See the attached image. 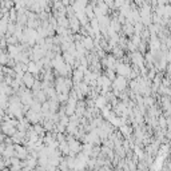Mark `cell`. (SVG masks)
I'll list each match as a JSON object with an SVG mask.
<instances>
[{
  "instance_id": "1",
  "label": "cell",
  "mask_w": 171,
  "mask_h": 171,
  "mask_svg": "<svg viewBox=\"0 0 171 171\" xmlns=\"http://www.w3.org/2000/svg\"><path fill=\"white\" fill-rule=\"evenodd\" d=\"M126 79L125 76H118V78L115 79V82H114V87H115V90H118V91H122V90L126 88Z\"/></svg>"
},
{
  "instance_id": "2",
  "label": "cell",
  "mask_w": 171,
  "mask_h": 171,
  "mask_svg": "<svg viewBox=\"0 0 171 171\" xmlns=\"http://www.w3.org/2000/svg\"><path fill=\"white\" fill-rule=\"evenodd\" d=\"M116 72L118 75H122V76H127L130 74V68L125 64H118L116 66Z\"/></svg>"
},
{
  "instance_id": "3",
  "label": "cell",
  "mask_w": 171,
  "mask_h": 171,
  "mask_svg": "<svg viewBox=\"0 0 171 171\" xmlns=\"http://www.w3.org/2000/svg\"><path fill=\"white\" fill-rule=\"evenodd\" d=\"M22 80L24 82V84H26L27 87H33V78H32L31 72L26 74V75L22 78Z\"/></svg>"
},
{
  "instance_id": "4",
  "label": "cell",
  "mask_w": 171,
  "mask_h": 171,
  "mask_svg": "<svg viewBox=\"0 0 171 171\" xmlns=\"http://www.w3.org/2000/svg\"><path fill=\"white\" fill-rule=\"evenodd\" d=\"M132 60H134V63H135L136 66H139V67L143 66V58L139 55V52L134 53V55H132Z\"/></svg>"
},
{
  "instance_id": "5",
  "label": "cell",
  "mask_w": 171,
  "mask_h": 171,
  "mask_svg": "<svg viewBox=\"0 0 171 171\" xmlns=\"http://www.w3.org/2000/svg\"><path fill=\"white\" fill-rule=\"evenodd\" d=\"M70 150H71V152H79V150H80V145L78 142H75V140H70Z\"/></svg>"
},
{
  "instance_id": "6",
  "label": "cell",
  "mask_w": 171,
  "mask_h": 171,
  "mask_svg": "<svg viewBox=\"0 0 171 171\" xmlns=\"http://www.w3.org/2000/svg\"><path fill=\"white\" fill-rule=\"evenodd\" d=\"M15 149H16V155H18L19 158H26L27 156L26 149H23V147H20V146H15Z\"/></svg>"
},
{
  "instance_id": "7",
  "label": "cell",
  "mask_w": 171,
  "mask_h": 171,
  "mask_svg": "<svg viewBox=\"0 0 171 171\" xmlns=\"http://www.w3.org/2000/svg\"><path fill=\"white\" fill-rule=\"evenodd\" d=\"M83 46L86 47V50H92V48H94L92 39H91V38H86L84 40H83Z\"/></svg>"
},
{
  "instance_id": "8",
  "label": "cell",
  "mask_w": 171,
  "mask_h": 171,
  "mask_svg": "<svg viewBox=\"0 0 171 171\" xmlns=\"http://www.w3.org/2000/svg\"><path fill=\"white\" fill-rule=\"evenodd\" d=\"M28 71H29V72H33V74H36V72L39 71V67L36 66L35 63H29V64H28Z\"/></svg>"
}]
</instances>
